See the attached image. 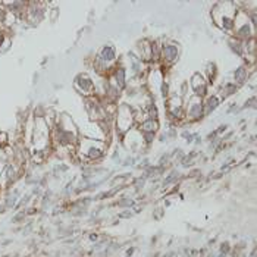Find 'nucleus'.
<instances>
[{
    "instance_id": "nucleus-12",
    "label": "nucleus",
    "mask_w": 257,
    "mask_h": 257,
    "mask_svg": "<svg viewBox=\"0 0 257 257\" xmlns=\"http://www.w3.org/2000/svg\"><path fill=\"white\" fill-rule=\"evenodd\" d=\"M118 204H119V206H122V207H123V206H128V207H129V206H132V204H134V201L128 198V200H122V201H119Z\"/></svg>"
},
{
    "instance_id": "nucleus-6",
    "label": "nucleus",
    "mask_w": 257,
    "mask_h": 257,
    "mask_svg": "<svg viewBox=\"0 0 257 257\" xmlns=\"http://www.w3.org/2000/svg\"><path fill=\"white\" fill-rule=\"evenodd\" d=\"M216 107H217V98H216V97H210V98L207 100L206 113H210V112H213V110H215Z\"/></svg>"
},
{
    "instance_id": "nucleus-7",
    "label": "nucleus",
    "mask_w": 257,
    "mask_h": 257,
    "mask_svg": "<svg viewBox=\"0 0 257 257\" xmlns=\"http://www.w3.org/2000/svg\"><path fill=\"white\" fill-rule=\"evenodd\" d=\"M235 90H237V87L234 85V84H228V85H225V88H223V97H228V95H231L232 93H235Z\"/></svg>"
},
{
    "instance_id": "nucleus-16",
    "label": "nucleus",
    "mask_w": 257,
    "mask_h": 257,
    "mask_svg": "<svg viewBox=\"0 0 257 257\" xmlns=\"http://www.w3.org/2000/svg\"><path fill=\"white\" fill-rule=\"evenodd\" d=\"M15 257H16V256H15Z\"/></svg>"
},
{
    "instance_id": "nucleus-13",
    "label": "nucleus",
    "mask_w": 257,
    "mask_h": 257,
    "mask_svg": "<svg viewBox=\"0 0 257 257\" xmlns=\"http://www.w3.org/2000/svg\"><path fill=\"white\" fill-rule=\"evenodd\" d=\"M119 216L121 217H131V213H129V212H123V213H121Z\"/></svg>"
},
{
    "instance_id": "nucleus-14",
    "label": "nucleus",
    "mask_w": 257,
    "mask_h": 257,
    "mask_svg": "<svg viewBox=\"0 0 257 257\" xmlns=\"http://www.w3.org/2000/svg\"><path fill=\"white\" fill-rule=\"evenodd\" d=\"M132 253H134V248H131V250H128V251H126V256L129 257V256H131V254H132Z\"/></svg>"
},
{
    "instance_id": "nucleus-1",
    "label": "nucleus",
    "mask_w": 257,
    "mask_h": 257,
    "mask_svg": "<svg viewBox=\"0 0 257 257\" xmlns=\"http://www.w3.org/2000/svg\"><path fill=\"white\" fill-rule=\"evenodd\" d=\"M163 56H165L168 60H174L176 56H178V50H176V47L175 46H172V44L165 46V49H163Z\"/></svg>"
},
{
    "instance_id": "nucleus-4",
    "label": "nucleus",
    "mask_w": 257,
    "mask_h": 257,
    "mask_svg": "<svg viewBox=\"0 0 257 257\" xmlns=\"http://www.w3.org/2000/svg\"><path fill=\"white\" fill-rule=\"evenodd\" d=\"M245 78H247V69L245 68H240L235 71V80L240 82V84H243L245 81Z\"/></svg>"
},
{
    "instance_id": "nucleus-9",
    "label": "nucleus",
    "mask_w": 257,
    "mask_h": 257,
    "mask_svg": "<svg viewBox=\"0 0 257 257\" xmlns=\"http://www.w3.org/2000/svg\"><path fill=\"white\" fill-rule=\"evenodd\" d=\"M116 80L119 82V87H123V81H125V72H123V69H119L116 72Z\"/></svg>"
},
{
    "instance_id": "nucleus-15",
    "label": "nucleus",
    "mask_w": 257,
    "mask_h": 257,
    "mask_svg": "<svg viewBox=\"0 0 257 257\" xmlns=\"http://www.w3.org/2000/svg\"><path fill=\"white\" fill-rule=\"evenodd\" d=\"M90 240H91V241H94V240H97V235H91V237H90Z\"/></svg>"
},
{
    "instance_id": "nucleus-11",
    "label": "nucleus",
    "mask_w": 257,
    "mask_h": 257,
    "mask_svg": "<svg viewBox=\"0 0 257 257\" xmlns=\"http://www.w3.org/2000/svg\"><path fill=\"white\" fill-rule=\"evenodd\" d=\"M229 250L231 248H229V244L228 243H223L222 245H220V251H222V254H226Z\"/></svg>"
},
{
    "instance_id": "nucleus-10",
    "label": "nucleus",
    "mask_w": 257,
    "mask_h": 257,
    "mask_svg": "<svg viewBox=\"0 0 257 257\" xmlns=\"http://www.w3.org/2000/svg\"><path fill=\"white\" fill-rule=\"evenodd\" d=\"M25 215H27V213H24V212H21V213L15 215V216L12 217V223H21V222L25 219Z\"/></svg>"
},
{
    "instance_id": "nucleus-8",
    "label": "nucleus",
    "mask_w": 257,
    "mask_h": 257,
    "mask_svg": "<svg viewBox=\"0 0 257 257\" xmlns=\"http://www.w3.org/2000/svg\"><path fill=\"white\" fill-rule=\"evenodd\" d=\"M178 176H179V174H178L176 171H174V172H172L171 175H169L168 178H166V179H165V181H163V185H168V184H171V182L176 181V179H178Z\"/></svg>"
},
{
    "instance_id": "nucleus-5",
    "label": "nucleus",
    "mask_w": 257,
    "mask_h": 257,
    "mask_svg": "<svg viewBox=\"0 0 257 257\" xmlns=\"http://www.w3.org/2000/svg\"><path fill=\"white\" fill-rule=\"evenodd\" d=\"M200 115H201V104H198V103L192 104L189 109V116L191 118H200Z\"/></svg>"
},
{
    "instance_id": "nucleus-2",
    "label": "nucleus",
    "mask_w": 257,
    "mask_h": 257,
    "mask_svg": "<svg viewBox=\"0 0 257 257\" xmlns=\"http://www.w3.org/2000/svg\"><path fill=\"white\" fill-rule=\"evenodd\" d=\"M18 191L15 189L14 194H9L8 197H6V201H5V206H6V209H11V207H15V204H16V200H18Z\"/></svg>"
},
{
    "instance_id": "nucleus-3",
    "label": "nucleus",
    "mask_w": 257,
    "mask_h": 257,
    "mask_svg": "<svg viewBox=\"0 0 257 257\" xmlns=\"http://www.w3.org/2000/svg\"><path fill=\"white\" fill-rule=\"evenodd\" d=\"M101 57H103L104 60H112V59L115 57V50H113L112 47L106 46V47L101 50Z\"/></svg>"
}]
</instances>
